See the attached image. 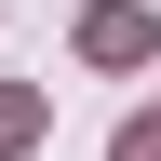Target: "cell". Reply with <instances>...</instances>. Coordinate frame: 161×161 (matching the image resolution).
I'll return each instance as SVG.
<instances>
[{
	"label": "cell",
	"instance_id": "6da1fadb",
	"mask_svg": "<svg viewBox=\"0 0 161 161\" xmlns=\"http://www.w3.org/2000/svg\"><path fill=\"white\" fill-rule=\"evenodd\" d=\"M80 54H94V67H148V54H161V27L134 14V0H108V14H80Z\"/></svg>",
	"mask_w": 161,
	"mask_h": 161
},
{
	"label": "cell",
	"instance_id": "7a4b0ae2",
	"mask_svg": "<svg viewBox=\"0 0 161 161\" xmlns=\"http://www.w3.org/2000/svg\"><path fill=\"white\" fill-rule=\"evenodd\" d=\"M40 134V94H0V148H27Z\"/></svg>",
	"mask_w": 161,
	"mask_h": 161
},
{
	"label": "cell",
	"instance_id": "3957f363",
	"mask_svg": "<svg viewBox=\"0 0 161 161\" xmlns=\"http://www.w3.org/2000/svg\"><path fill=\"white\" fill-rule=\"evenodd\" d=\"M108 161H161V121H121V148Z\"/></svg>",
	"mask_w": 161,
	"mask_h": 161
}]
</instances>
